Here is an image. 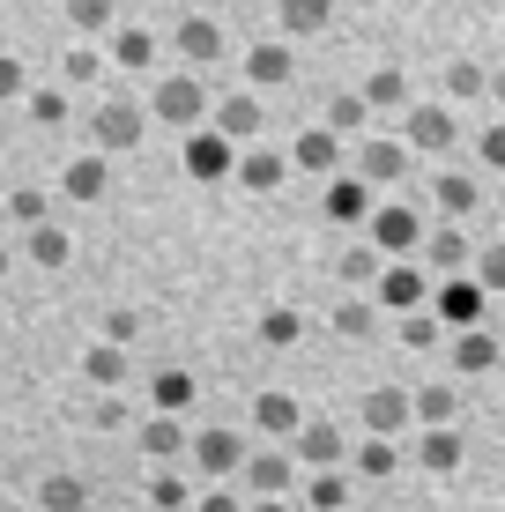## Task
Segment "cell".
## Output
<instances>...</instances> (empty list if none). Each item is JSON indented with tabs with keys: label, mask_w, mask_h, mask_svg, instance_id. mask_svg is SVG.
I'll use <instances>...</instances> for the list:
<instances>
[{
	"label": "cell",
	"mask_w": 505,
	"mask_h": 512,
	"mask_svg": "<svg viewBox=\"0 0 505 512\" xmlns=\"http://www.w3.org/2000/svg\"><path fill=\"white\" fill-rule=\"evenodd\" d=\"M364 238H372L387 260H409V253H424V238H431V231H424V216H416L409 201H379V208H372V223H364Z\"/></svg>",
	"instance_id": "6da1fadb"
},
{
	"label": "cell",
	"mask_w": 505,
	"mask_h": 512,
	"mask_svg": "<svg viewBox=\"0 0 505 512\" xmlns=\"http://www.w3.org/2000/svg\"><path fill=\"white\" fill-rule=\"evenodd\" d=\"M431 312H439V327H483V312H491V290H483L476 275H446V282H431Z\"/></svg>",
	"instance_id": "7a4b0ae2"
},
{
	"label": "cell",
	"mask_w": 505,
	"mask_h": 512,
	"mask_svg": "<svg viewBox=\"0 0 505 512\" xmlns=\"http://www.w3.org/2000/svg\"><path fill=\"white\" fill-rule=\"evenodd\" d=\"M372 305L387 312V320H409V312H431V275L416 268V260H387V275H379Z\"/></svg>",
	"instance_id": "3957f363"
},
{
	"label": "cell",
	"mask_w": 505,
	"mask_h": 512,
	"mask_svg": "<svg viewBox=\"0 0 505 512\" xmlns=\"http://www.w3.org/2000/svg\"><path fill=\"white\" fill-rule=\"evenodd\" d=\"M402 141H409V156H446L461 141V112L454 104H409L402 112Z\"/></svg>",
	"instance_id": "277c9868"
},
{
	"label": "cell",
	"mask_w": 505,
	"mask_h": 512,
	"mask_svg": "<svg viewBox=\"0 0 505 512\" xmlns=\"http://www.w3.org/2000/svg\"><path fill=\"white\" fill-rule=\"evenodd\" d=\"M409 164H416V156H409V141H402V134H372V141H357V149H350V171H357L364 186H394V179H409Z\"/></svg>",
	"instance_id": "5b68a950"
},
{
	"label": "cell",
	"mask_w": 505,
	"mask_h": 512,
	"mask_svg": "<svg viewBox=\"0 0 505 512\" xmlns=\"http://www.w3.org/2000/svg\"><path fill=\"white\" fill-rule=\"evenodd\" d=\"M186 461H194L201 475H216V483H223V475H238V468H246V438H238L231 423H208V431H194Z\"/></svg>",
	"instance_id": "8992f818"
},
{
	"label": "cell",
	"mask_w": 505,
	"mask_h": 512,
	"mask_svg": "<svg viewBox=\"0 0 505 512\" xmlns=\"http://www.w3.org/2000/svg\"><path fill=\"white\" fill-rule=\"evenodd\" d=\"M357 423H364V438H402L416 423V409H409L402 386H372V394L357 401Z\"/></svg>",
	"instance_id": "52a82bcc"
},
{
	"label": "cell",
	"mask_w": 505,
	"mask_h": 512,
	"mask_svg": "<svg viewBox=\"0 0 505 512\" xmlns=\"http://www.w3.org/2000/svg\"><path fill=\"white\" fill-rule=\"evenodd\" d=\"M253 431L268 438V446H290V438L305 431V401H298V394H283V386H268V394L253 401Z\"/></svg>",
	"instance_id": "ba28073f"
},
{
	"label": "cell",
	"mask_w": 505,
	"mask_h": 512,
	"mask_svg": "<svg viewBox=\"0 0 505 512\" xmlns=\"http://www.w3.org/2000/svg\"><path fill=\"white\" fill-rule=\"evenodd\" d=\"M186 171H194L201 186L238 179V141H223L216 127H194V141H186Z\"/></svg>",
	"instance_id": "9c48e42d"
},
{
	"label": "cell",
	"mask_w": 505,
	"mask_h": 512,
	"mask_svg": "<svg viewBox=\"0 0 505 512\" xmlns=\"http://www.w3.org/2000/svg\"><path fill=\"white\" fill-rule=\"evenodd\" d=\"M320 208H327V223H342V231H357V223H372V186L357 179V171H335L327 179V193H320Z\"/></svg>",
	"instance_id": "30bf717a"
},
{
	"label": "cell",
	"mask_w": 505,
	"mask_h": 512,
	"mask_svg": "<svg viewBox=\"0 0 505 512\" xmlns=\"http://www.w3.org/2000/svg\"><path fill=\"white\" fill-rule=\"evenodd\" d=\"M342 453H350V446H342L335 416H305V431L290 438V461H298V468H342Z\"/></svg>",
	"instance_id": "8fae6325"
},
{
	"label": "cell",
	"mask_w": 505,
	"mask_h": 512,
	"mask_svg": "<svg viewBox=\"0 0 505 512\" xmlns=\"http://www.w3.org/2000/svg\"><path fill=\"white\" fill-rule=\"evenodd\" d=\"M246 490L253 498H290V475H298V461H290V446H260V453H246Z\"/></svg>",
	"instance_id": "7c38bea8"
},
{
	"label": "cell",
	"mask_w": 505,
	"mask_h": 512,
	"mask_svg": "<svg viewBox=\"0 0 505 512\" xmlns=\"http://www.w3.org/2000/svg\"><path fill=\"white\" fill-rule=\"evenodd\" d=\"M350 141L342 134H327V127H305L298 141H290V171H327V179H335V171H350Z\"/></svg>",
	"instance_id": "4fadbf2b"
},
{
	"label": "cell",
	"mask_w": 505,
	"mask_h": 512,
	"mask_svg": "<svg viewBox=\"0 0 505 512\" xmlns=\"http://www.w3.org/2000/svg\"><path fill=\"white\" fill-rule=\"evenodd\" d=\"M468 260H476V245H468V231L461 223H439V231L424 238V275H468Z\"/></svg>",
	"instance_id": "5bb4252c"
},
{
	"label": "cell",
	"mask_w": 505,
	"mask_h": 512,
	"mask_svg": "<svg viewBox=\"0 0 505 512\" xmlns=\"http://www.w3.org/2000/svg\"><path fill=\"white\" fill-rule=\"evenodd\" d=\"M164 127H194V119L208 112V97H201V82L194 75H171V82H156V104H149Z\"/></svg>",
	"instance_id": "9a60e30c"
},
{
	"label": "cell",
	"mask_w": 505,
	"mask_h": 512,
	"mask_svg": "<svg viewBox=\"0 0 505 512\" xmlns=\"http://www.w3.org/2000/svg\"><path fill=\"white\" fill-rule=\"evenodd\" d=\"M335 275H342V290H350V297H372V290H379V275H387V253H379L372 238H357V245H342Z\"/></svg>",
	"instance_id": "2e32d148"
},
{
	"label": "cell",
	"mask_w": 505,
	"mask_h": 512,
	"mask_svg": "<svg viewBox=\"0 0 505 512\" xmlns=\"http://www.w3.org/2000/svg\"><path fill=\"white\" fill-rule=\"evenodd\" d=\"M409 409H416V423H424V431H461V386H454V379L416 386Z\"/></svg>",
	"instance_id": "e0dca14e"
},
{
	"label": "cell",
	"mask_w": 505,
	"mask_h": 512,
	"mask_svg": "<svg viewBox=\"0 0 505 512\" xmlns=\"http://www.w3.org/2000/svg\"><path fill=\"white\" fill-rule=\"evenodd\" d=\"M446 357H454V372H461V379H483V372H498L505 342H498L491 327H468V334H454V349H446Z\"/></svg>",
	"instance_id": "ac0fdd59"
},
{
	"label": "cell",
	"mask_w": 505,
	"mask_h": 512,
	"mask_svg": "<svg viewBox=\"0 0 505 512\" xmlns=\"http://www.w3.org/2000/svg\"><path fill=\"white\" fill-rule=\"evenodd\" d=\"M431 201H439L446 223H468V216H476V201H483V186L468 179V171H431Z\"/></svg>",
	"instance_id": "d6986e66"
},
{
	"label": "cell",
	"mask_w": 505,
	"mask_h": 512,
	"mask_svg": "<svg viewBox=\"0 0 505 512\" xmlns=\"http://www.w3.org/2000/svg\"><path fill=\"white\" fill-rule=\"evenodd\" d=\"M283 179H290L283 149H238V186L246 193H283Z\"/></svg>",
	"instance_id": "ffe728a7"
},
{
	"label": "cell",
	"mask_w": 505,
	"mask_h": 512,
	"mask_svg": "<svg viewBox=\"0 0 505 512\" xmlns=\"http://www.w3.org/2000/svg\"><path fill=\"white\" fill-rule=\"evenodd\" d=\"M260 119H268V112H260V97H253V90H238V97H223L216 112H208V127H216L223 141H253V134H260Z\"/></svg>",
	"instance_id": "44dd1931"
},
{
	"label": "cell",
	"mask_w": 505,
	"mask_h": 512,
	"mask_svg": "<svg viewBox=\"0 0 505 512\" xmlns=\"http://www.w3.org/2000/svg\"><path fill=\"white\" fill-rule=\"evenodd\" d=\"M290 75H298V60H290L283 45H253V52H246V82H253V97H260V90H283Z\"/></svg>",
	"instance_id": "7402d4cb"
},
{
	"label": "cell",
	"mask_w": 505,
	"mask_h": 512,
	"mask_svg": "<svg viewBox=\"0 0 505 512\" xmlns=\"http://www.w3.org/2000/svg\"><path fill=\"white\" fill-rule=\"evenodd\" d=\"M275 15H283V38H320L335 23V0H275Z\"/></svg>",
	"instance_id": "603a6c76"
},
{
	"label": "cell",
	"mask_w": 505,
	"mask_h": 512,
	"mask_svg": "<svg viewBox=\"0 0 505 512\" xmlns=\"http://www.w3.org/2000/svg\"><path fill=\"white\" fill-rule=\"evenodd\" d=\"M171 45H179L194 67H208V60H223V23H208V15H186V23H179V38H171Z\"/></svg>",
	"instance_id": "cb8c5ba5"
},
{
	"label": "cell",
	"mask_w": 505,
	"mask_h": 512,
	"mask_svg": "<svg viewBox=\"0 0 505 512\" xmlns=\"http://www.w3.org/2000/svg\"><path fill=\"white\" fill-rule=\"evenodd\" d=\"M305 505L312 512H350V468H312L305 475Z\"/></svg>",
	"instance_id": "d4e9b609"
},
{
	"label": "cell",
	"mask_w": 505,
	"mask_h": 512,
	"mask_svg": "<svg viewBox=\"0 0 505 512\" xmlns=\"http://www.w3.org/2000/svg\"><path fill=\"white\" fill-rule=\"evenodd\" d=\"M253 334H260V349H298L305 342V320H298V305H268L253 320Z\"/></svg>",
	"instance_id": "484cf974"
},
{
	"label": "cell",
	"mask_w": 505,
	"mask_h": 512,
	"mask_svg": "<svg viewBox=\"0 0 505 512\" xmlns=\"http://www.w3.org/2000/svg\"><path fill=\"white\" fill-rule=\"evenodd\" d=\"M350 461H357L350 475H364V483H387V475L402 468V438H364V446L350 453Z\"/></svg>",
	"instance_id": "4316f807"
},
{
	"label": "cell",
	"mask_w": 505,
	"mask_h": 512,
	"mask_svg": "<svg viewBox=\"0 0 505 512\" xmlns=\"http://www.w3.org/2000/svg\"><path fill=\"white\" fill-rule=\"evenodd\" d=\"M364 104H372V112H409L416 90H409V75H402V67H379V75L364 82Z\"/></svg>",
	"instance_id": "83f0119b"
},
{
	"label": "cell",
	"mask_w": 505,
	"mask_h": 512,
	"mask_svg": "<svg viewBox=\"0 0 505 512\" xmlns=\"http://www.w3.org/2000/svg\"><path fill=\"white\" fill-rule=\"evenodd\" d=\"M379 320H387V312H379L372 297H342V305H335V334H342V342H372Z\"/></svg>",
	"instance_id": "f1b7e54d"
},
{
	"label": "cell",
	"mask_w": 505,
	"mask_h": 512,
	"mask_svg": "<svg viewBox=\"0 0 505 512\" xmlns=\"http://www.w3.org/2000/svg\"><path fill=\"white\" fill-rule=\"evenodd\" d=\"M446 97H454V104L491 97V67H483V60H468V52H461V60H446Z\"/></svg>",
	"instance_id": "f546056e"
},
{
	"label": "cell",
	"mask_w": 505,
	"mask_h": 512,
	"mask_svg": "<svg viewBox=\"0 0 505 512\" xmlns=\"http://www.w3.org/2000/svg\"><path fill=\"white\" fill-rule=\"evenodd\" d=\"M416 468L424 475H454L461 468V431H424L416 438Z\"/></svg>",
	"instance_id": "4dcf8cb0"
},
{
	"label": "cell",
	"mask_w": 505,
	"mask_h": 512,
	"mask_svg": "<svg viewBox=\"0 0 505 512\" xmlns=\"http://www.w3.org/2000/svg\"><path fill=\"white\" fill-rule=\"evenodd\" d=\"M364 119H372L364 90H357V97H327V104H320V127H327V134H342V141H357V134H364Z\"/></svg>",
	"instance_id": "1f68e13d"
},
{
	"label": "cell",
	"mask_w": 505,
	"mask_h": 512,
	"mask_svg": "<svg viewBox=\"0 0 505 512\" xmlns=\"http://www.w3.org/2000/svg\"><path fill=\"white\" fill-rule=\"evenodd\" d=\"M97 141L104 149H134V141H142V112H134V104H104L97 112Z\"/></svg>",
	"instance_id": "d6a6232c"
},
{
	"label": "cell",
	"mask_w": 505,
	"mask_h": 512,
	"mask_svg": "<svg viewBox=\"0 0 505 512\" xmlns=\"http://www.w3.org/2000/svg\"><path fill=\"white\" fill-rule=\"evenodd\" d=\"M186 446H194V438L179 431V416H149L142 423V453H156V461H179Z\"/></svg>",
	"instance_id": "836d02e7"
},
{
	"label": "cell",
	"mask_w": 505,
	"mask_h": 512,
	"mask_svg": "<svg viewBox=\"0 0 505 512\" xmlns=\"http://www.w3.org/2000/svg\"><path fill=\"white\" fill-rule=\"evenodd\" d=\"M156 409H164V416L194 409V372H156Z\"/></svg>",
	"instance_id": "e575fe53"
},
{
	"label": "cell",
	"mask_w": 505,
	"mask_h": 512,
	"mask_svg": "<svg viewBox=\"0 0 505 512\" xmlns=\"http://www.w3.org/2000/svg\"><path fill=\"white\" fill-rule=\"evenodd\" d=\"M149 505H156V512H194V490H186L179 475H156V483H149Z\"/></svg>",
	"instance_id": "d590c367"
},
{
	"label": "cell",
	"mask_w": 505,
	"mask_h": 512,
	"mask_svg": "<svg viewBox=\"0 0 505 512\" xmlns=\"http://www.w3.org/2000/svg\"><path fill=\"white\" fill-rule=\"evenodd\" d=\"M394 334H402V349H431L439 342V312H409V320H394Z\"/></svg>",
	"instance_id": "8d00e7d4"
},
{
	"label": "cell",
	"mask_w": 505,
	"mask_h": 512,
	"mask_svg": "<svg viewBox=\"0 0 505 512\" xmlns=\"http://www.w3.org/2000/svg\"><path fill=\"white\" fill-rule=\"evenodd\" d=\"M476 282H483L491 297L505 290V238H498V245H483V253H476Z\"/></svg>",
	"instance_id": "74e56055"
},
{
	"label": "cell",
	"mask_w": 505,
	"mask_h": 512,
	"mask_svg": "<svg viewBox=\"0 0 505 512\" xmlns=\"http://www.w3.org/2000/svg\"><path fill=\"white\" fill-rule=\"evenodd\" d=\"M119 60H127V67H149V60H156V38H149V30H119Z\"/></svg>",
	"instance_id": "f35d334b"
},
{
	"label": "cell",
	"mask_w": 505,
	"mask_h": 512,
	"mask_svg": "<svg viewBox=\"0 0 505 512\" xmlns=\"http://www.w3.org/2000/svg\"><path fill=\"white\" fill-rule=\"evenodd\" d=\"M67 193H82V201H90V193H104V164H97V156L67 171Z\"/></svg>",
	"instance_id": "ab89813d"
},
{
	"label": "cell",
	"mask_w": 505,
	"mask_h": 512,
	"mask_svg": "<svg viewBox=\"0 0 505 512\" xmlns=\"http://www.w3.org/2000/svg\"><path fill=\"white\" fill-rule=\"evenodd\" d=\"M476 156H483V164H491V171H505V119H491V127H483Z\"/></svg>",
	"instance_id": "60d3db41"
},
{
	"label": "cell",
	"mask_w": 505,
	"mask_h": 512,
	"mask_svg": "<svg viewBox=\"0 0 505 512\" xmlns=\"http://www.w3.org/2000/svg\"><path fill=\"white\" fill-rule=\"evenodd\" d=\"M119 372H127V357H119V349H90V379H104V386H112Z\"/></svg>",
	"instance_id": "b9f144b4"
},
{
	"label": "cell",
	"mask_w": 505,
	"mask_h": 512,
	"mask_svg": "<svg viewBox=\"0 0 505 512\" xmlns=\"http://www.w3.org/2000/svg\"><path fill=\"white\" fill-rule=\"evenodd\" d=\"M45 505H52V512H75V505H82V483H52Z\"/></svg>",
	"instance_id": "7bdbcfd3"
},
{
	"label": "cell",
	"mask_w": 505,
	"mask_h": 512,
	"mask_svg": "<svg viewBox=\"0 0 505 512\" xmlns=\"http://www.w3.org/2000/svg\"><path fill=\"white\" fill-rule=\"evenodd\" d=\"M194 512H246V505H238L231 490H208V498H194Z\"/></svg>",
	"instance_id": "ee69618b"
},
{
	"label": "cell",
	"mask_w": 505,
	"mask_h": 512,
	"mask_svg": "<svg viewBox=\"0 0 505 512\" xmlns=\"http://www.w3.org/2000/svg\"><path fill=\"white\" fill-rule=\"evenodd\" d=\"M38 260H67V238L60 231H38Z\"/></svg>",
	"instance_id": "f6af8a7d"
},
{
	"label": "cell",
	"mask_w": 505,
	"mask_h": 512,
	"mask_svg": "<svg viewBox=\"0 0 505 512\" xmlns=\"http://www.w3.org/2000/svg\"><path fill=\"white\" fill-rule=\"evenodd\" d=\"M75 23H90V30H97V23H104V0H75Z\"/></svg>",
	"instance_id": "bcb514c9"
},
{
	"label": "cell",
	"mask_w": 505,
	"mask_h": 512,
	"mask_svg": "<svg viewBox=\"0 0 505 512\" xmlns=\"http://www.w3.org/2000/svg\"><path fill=\"white\" fill-rule=\"evenodd\" d=\"M491 104H498V119H505V67H491Z\"/></svg>",
	"instance_id": "7dc6e473"
},
{
	"label": "cell",
	"mask_w": 505,
	"mask_h": 512,
	"mask_svg": "<svg viewBox=\"0 0 505 512\" xmlns=\"http://www.w3.org/2000/svg\"><path fill=\"white\" fill-rule=\"evenodd\" d=\"M246 512H290V498H253Z\"/></svg>",
	"instance_id": "c3c4849f"
}]
</instances>
